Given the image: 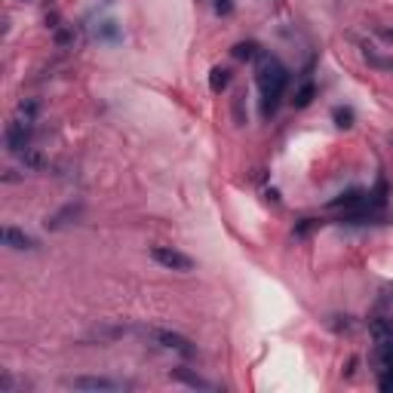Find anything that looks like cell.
Returning a JSON list of instances; mask_svg holds the SVG:
<instances>
[{"instance_id":"cell-1","label":"cell","mask_w":393,"mask_h":393,"mask_svg":"<svg viewBox=\"0 0 393 393\" xmlns=\"http://www.w3.org/2000/svg\"><path fill=\"white\" fill-rule=\"evenodd\" d=\"M289 83V71L273 56H258V87H261V114L271 117L277 111L283 89Z\"/></svg>"},{"instance_id":"cell-2","label":"cell","mask_w":393,"mask_h":393,"mask_svg":"<svg viewBox=\"0 0 393 393\" xmlns=\"http://www.w3.org/2000/svg\"><path fill=\"white\" fill-rule=\"evenodd\" d=\"M142 338H148V341H154V344H160L163 350H175V353H181V357H196V347L188 341L185 335H179V332H169V329H135Z\"/></svg>"},{"instance_id":"cell-3","label":"cell","mask_w":393,"mask_h":393,"mask_svg":"<svg viewBox=\"0 0 393 393\" xmlns=\"http://www.w3.org/2000/svg\"><path fill=\"white\" fill-rule=\"evenodd\" d=\"M31 120L28 117H19V120H12L10 126H6V148L12 150V154H25L31 145Z\"/></svg>"},{"instance_id":"cell-4","label":"cell","mask_w":393,"mask_h":393,"mask_svg":"<svg viewBox=\"0 0 393 393\" xmlns=\"http://www.w3.org/2000/svg\"><path fill=\"white\" fill-rule=\"evenodd\" d=\"M150 255H154L157 265L169 267V271H191L194 267V258L185 252H179V249H169V246H154L150 249Z\"/></svg>"},{"instance_id":"cell-5","label":"cell","mask_w":393,"mask_h":393,"mask_svg":"<svg viewBox=\"0 0 393 393\" xmlns=\"http://www.w3.org/2000/svg\"><path fill=\"white\" fill-rule=\"evenodd\" d=\"M65 388L71 390H98V393H114V390H123L126 384L123 381H111V378H68Z\"/></svg>"},{"instance_id":"cell-6","label":"cell","mask_w":393,"mask_h":393,"mask_svg":"<svg viewBox=\"0 0 393 393\" xmlns=\"http://www.w3.org/2000/svg\"><path fill=\"white\" fill-rule=\"evenodd\" d=\"M3 243L10 249H16V252H31V249H37V240L28 237L25 231H19V227H6V231H3Z\"/></svg>"},{"instance_id":"cell-7","label":"cell","mask_w":393,"mask_h":393,"mask_svg":"<svg viewBox=\"0 0 393 393\" xmlns=\"http://www.w3.org/2000/svg\"><path fill=\"white\" fill-rule=\"evenodd\" d=\"M172 378L175 381H181V384H188V388H196V390H215L212 381H206V378H200V375H191L188 369H175Z\"/></svg>"},{"instance_id":"cell-8","label":"cell","mask_w":393,"mask_h":393,"mask_svg":"<svg viewBox=\"0 0 393 393\" xmlns=\"http://www.w3.org/2000/svg\"><path fill=\"white\" fill-rule=\"evenodd\" d=\"M372 335L378 344H393V319H372Z\"/></svg>"},{"instance_id":"cell-9","label":"cell","mask_w":393,"mask_h":393,"mask_svg":"<svg viewBox=\"0 0 393 393\" xmlns=\"http://www.w3.org/2000/svg\"><path fill=\"white\" fill-rule=\"evenodd\" d=\"M313 96H317V87H313V83H304V87H301L298 93H295L292 104H295V108H307V104L313 102Z\"/></svg>"},{"instance_id":"cell-10","label":"cell","mask_w":393,"mask_h":393,"mask_svg":"<svg viewBox=\"0 0 393 393\" xmlns=\"http://www.w3.org/2000/svg\"><path fill=\"white\" fill-rule=\"evenodd\" d=\"M231 83V71L227 68H212V77H209V87L215 89V93H221V89Z\"/></svg>"},{"instance_id":"cell-11","label":"cell","mask_w":393,"mask_h":393,"mask_svg":"<svg viewBox=\"0 0 393 393\" xmlns=\"http://www.w3.org/2000/svg\"><path fill=\"white\" fill-rule=\"evenodd\" d=\"M231 52H234V58H258V56H261V52H258V43H252V41H249V43H237V47H234Z\"/></svg>"},{"instance_id":"cell-12","label":"cell","mask_w":393,"mask_h":393,"mask_svg":"<svg viewBox=\"0 0 393 393\" xmlns=\"http://www.w3.org/2000/svg\"><path fill=\"white\" fill-rule=\"evenodd\" d=\"M363 194L359 191H350V194H341L338 200H332V206H347V209H353V206H363Z\"/></svg>"},{"instance_id":"cell-13","label":"cell","mask_w":393,"mask_h":393,"mask_svg":"<svg viewBox=\"0 0 393 393\" xmlns=\"http://www.w3.org/2000/svg\"><path fill=\"white\" fill-rule=\"evenodd\" d=\"M335 123H338L341 129L353 126V111H350V108H335Z\"/></svg>"},{"instance_id":"cell-14","label":"cell","mask_w":393,"mask_h":393,"mask_svg":"<svg viewBox=\"0 0 393 393\" xmlns=\"http://www.w3.org/2000/svg\"><path fill=\"white\" fill-rule=\"evenodd\" d=\"M215 12H218V16H231L234 3H231V0H215Z\"/></svg>"},{"instance_id":"cell-15","label":"cell","mask_w":393,"mask_h":393,"mask_svg":"<svg viewBox=\"0 0 393 393\" xmlns=\"http://www.w3.org/2000/svg\"><path fill=\"white\" fill-rule=\"evenodd\" d=\"M378 388H381V390H393V366H390V369H384V375H381V381H378Z\"/></svg>"},{"instance_id":"cell-16","label":"cell","mask_w":393,"mask_h":393,"mask_svg":"<svg viewBox=\"0 0 393 393\" xmlns=\"http://www.w3.org/2000/svg\"><path fill=\"white\" fill-rule=\"evenodd\" d=\"M372 65H378V68H393V58H378V56H369Z\"/></svg>"},{"instance_id":"cell-17","label":"cell","mask_w":393,"mask_h":393,"mask_svg":"<svg viewBox=\"0 0 393 393\" xmlns=\"http://www.w3.org/2000/svg\"><path fill=\"white\" fill-rule=\"evenodd\" d=\"M378 37H381L384 43H393V28H378Z\"/></svg>"}]
</instances>
